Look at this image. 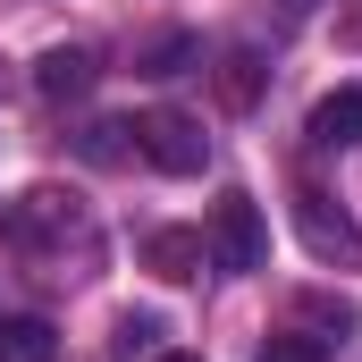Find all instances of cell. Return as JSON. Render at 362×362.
Wrapping results in <instances>:
<instances>
[{"mask_svg": "<svg viewBox=\"0 0 362 362\" xmlns=\"http://www.w3.org/2000/svg\"><path fill=\"white\" fill-rule=\"evenodd\" d=\"M0 236H8L42 278H93L101 270V228H93L85 194H68V185H25V194L0 211Z\"/></svg>", "mask_w": 362, "mask_h": 362, "instance_id": "1", "label": "cell"}, {"mask_svg": "<svg viewBox=\"0 0 362 362\" xmlns=\"http://www.w3.org/2000/svg\"><path fill=\"white\" fill-rule=\"evenodd\" d=\"M202 245H211V270H228V278L262 270V262H270V228H262V202L228 185V194L211 202V228H202Z\"/></svg>", "mask_w": 362, "mask_h": 362, "instance_id": "2", "label": "cell"}, {"mask_svg": "<svg viewBox=\"0 0 362 362\" xmlns=\"http://www.w3.org/2000/svg\"><path fill=\"white\" fill-rule=\"evenodd\" d=\"M135 152H144L152 169H169V177H202L211 135H202L185 110H144V118H135Z\"/></svg>", "mask_w": 362, "mask_h": 362, "instance_id": "3", "label": "cell"}, {"mask_svg": "<svg viewBox=\"0 0 362 362\" xmlns=\"http://www.w3.org/2000/svg\"><path fill=\"white\" fill-rule=\"evenodd\" d=\"M295 228H303V245H312V262H329V270H362V228L346 202H329V194H295Z\"/></svg>", "mask_w": 362, "mask_h": 362, "instance_id": "4", "label": "cell"}, {"mask_svg": "<svg viewBox=\"0 0 362 362\" xmlns=\"http://www.w3.org/2000/svg\"><path fill=\"white\" fill-rule=\"evenodd\" d=\"M93 76H101L93 42H51V51L34 59V93H42V101H85Z\"/></svg>", "mask_w": 362, "mask_h": 362, "instance_id": "5", "label": "cell"}, {"mask_svg": "<svg viewBox=\"0 0 362 362\" xmlns=\"http://www.w3.org/2000/svg\"><path fill=\"white\" fill-rule=\"evenodd\" d=\"M202 262H211V245H202L194 228H152V236H144V270H152V278H169V286L202 278Z\"/></svg>", "mask_w": 362, "mask_h": 362, "instance_id": "6", "label": "cell"}, {"mask_svg": "<svg viewBox=\"0 0 362 362\" xmlns=\"http://www.w3.org/2000/svg\"><path fill=\"white\" fill-rule=\"evenodd\" d=\"M270 85V59L253 51V42H236V51H219V68H211V93H219V110H253Z\"/></svg>", "mask_w": 362, "mask_h": 362, "instance_id": "7", "label": "cell"}, {"mask_svg": "<svg viewBox=\"0 0 362 362\" xmlns=\"http://www.w3.org/2000/svg\"><path fill=\"white\" fill-rule=\"evenodd\" d=\"M312 144H320V152H346V144H362V85H337L320 110H312Z\"/></svg>", "mask_w": 362, "mask_h": 362, "instance_id": "8", "label": "cell"}, {"mask_svg": "<svg viewBox=\"0 0 362 362\" xmlns=\"http://www.w3.org/2000/svg\"><path fill=\"white\" fill-rule=\"evenodd\" d=\"M0 362H59L51 320H34V312H0Z\"/></svg>", "mask_w": 362, "mask_h": 362, "instance_id": "9", "label": "cell"}, {"mask_svg": "<svg viewBox=\"0 0 362 362\" xmlns=\"http://www.w3.org/2000/svg\"><path fill=\"white\" fill-rule=\"evenodd\" d=\"M202 59V42L194 34H152V42H135V76H177Z\"/></svg>", "mask_w": 362, "mask_h": 362, "instance_id": "10", "label": "cell"}, {"mask_svg": "<svg viewBox=\"0 0 362 362\" xmlns=\"http://www.w3.org/2000/svg\"><path fill=\"white\" fill-rule=\"evenodd\" d=\"M76 152H85L93 169H118V160L135 152V127H127V118H93L85 135H76Z\"/></svg>", "mask_w": 362, "mask_h": 362, "instance_id": "11", "label": "cell"}, {"mask_svg": "<svg viewBox=\"0 0 362 362\" xmlns=\"http://www.w3.org/2000/svg\"><path fill=\"white\" fill-rule=\"evenodd\" d=\"M152 337H160V320H152V312H127V320L110 329V354H118V362H135L144 346H152Z\"/></svg>", "mask_w": 362, "mask_h": 362, "instance_id": "12", "label": "cell"}, {"mask_svg": "<svg viewBox=\"0 0 362 362\" xmlns=\"http://www.w3.org/2000/svg\"><path fill=\"white\" fill-rule=\"evenodd\" d=\"M253 362H329V346H320V337H295V329H286V337H270V346H262Z\"/></svg>", "mask_w": 362, "mask_h": 362, "instance_id": "13", "label": "cell"}, {"mask_svg": "<svg viewBox=\"0 0 362 362\" xmlns=\"http://www.w3.org/2000/svg\"><path fill=\"white\" fill-rule=\"evenodd\" d=\"M303 320H320V329H354V303H329V295H303Z\"/></svg>", "mask_w": 362, "mask_h": 362, "instance_id": "14", "label": "cell"}, {"mask_svg": "<svg viewBox=\"0 0 362 362\" xmlns=\"http://www.w3.org/2000/svg\"><path fill=\"white\" fill-rule=\"evenodd\" d=\"M312 8H320V0H278V34H295V25H312Z\"/></svg>", "mask_w": 362, "mask_h": 362, "instance_id": "15", "label": "cell"}, {"mask_svg": "<svg viewBox=\"0 0 362 362\" xmlns=\"http://www.w3.org/2000/svg\"><path fill=\"white\" fill-rule=\"evenodd\" d=\"M8 93H17V59L0 51V101H8Z\"/></svg>", "mask_w": 362, "mask_h": 362, "instance_id": "16", "label": "cell"}, {"mask_svg": "<svg viewBox=\"0 0 362 362\" xmlns=\"http://www.w3.org/2000/svg\"><path fill=\"white\" fill-rule=\"evenodd\" d=\"M160 362H202V354H160Z\"/></svg>", "mask_w": 362, "mask_h": 362, "instance_id": "17", "label": "cell"}]
</instances>
